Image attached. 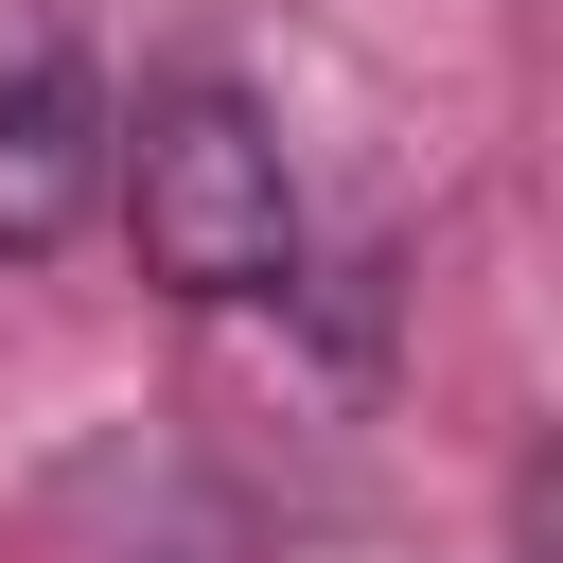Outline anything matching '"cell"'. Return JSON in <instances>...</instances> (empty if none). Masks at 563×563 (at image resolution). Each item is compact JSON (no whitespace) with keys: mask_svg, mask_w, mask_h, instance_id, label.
Instances as JSON below:
<instances>
[{"mask_svg":"<svg viewBox=\"0 0 563 563\" xmlns=\"http://www.w3.org/2000/svg\"><path fill=\"white\" fill-rule=\"evenodd\" d=\"M106 194H123V246L158 299L229 317V299H282L299 282V176H282V123L246 88H158L141 123H106Z\"/></svg>","mask_w":563,"mask_h":563,"instance_id":"6da1fadb","label":"cell"},{"mask_svg":"<svg viewBox=\"0 0 563 563\" xmlns=\"http://www.w3.org/2000/svg\"><path fill=\"white\" fill-rule=\"evenodd\" d=\"M88 211H106V88L70 53H18L0 70V264H53Z\"/></svg>","mask_w":563,"mask_h":563,"instance_id":"7a4b0ae2","label":"cell"}]
</instances>
